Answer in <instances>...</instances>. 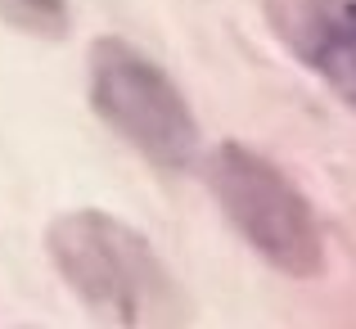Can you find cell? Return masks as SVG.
I'll list each match as a JSON object with an SVG mask.
<instances>
[{"label":"cell","instance_id":"obj_1","mask_svg":"<svg viewBox=\"0 0 356 329\" xmlns=\"http://www.w3.org/2000/svg\"><path fill=\"white\" fill-rule=\"evenodd\" d=\"M54 275L95 321L122 329H176L190 321V298L158 248L131 221L99 208L59 212L45 230Z\"/></svg>","mask_w":356,"mask_h":329},{"label":"cell","instance_id":"obj_2","mask_svg":"<svg viewBox=\"0 0 356 329\" xmlns=\"http://www.w3.org/2000/svg\"><path fill=\"white\" fill-rule=\"evenodd\" d=\"M203 185L230 230L266 262L270 271L293 280H312L325 271V225L312 199L270 163L266 154L226 140L199 158Z\"/></svg>","mask_w":356,"mask_h":329},{"label":"cell","instance_id":"obj_3","mask_svg":"<svg viewBox=\"0 0 356 329\" xmlns=\"http://www.w3.org/2000/svg\"><path fill=\"white\" fill-rule=\"evenodd\" d=\"M86 95L95 118L163 172H185L203 158V136L176 81L122 36H95L86 54Z\"/></svg>","mask_w":356,"mask_h":329},{"label":"cell","instance_id":"obj_4","mask_svg":"<svg viewBox=\"0 0 356 329\" xmlns=\"http://www.w3.org/2000/svg\"><path fill=\"white\" fill-rule=\"evenodd\" d=\"M275 41L356 109V0H261Z\"/></svg>","mask_w":356,"mask_h":329},{"label":"cell","instance_id":"obj_5","mask_svg":"<svg viewBox=\"0 0 356 329\" xmlns=\"http://www.w3.org/2000/svg\"><path fill=\"white\" fill-rule=\"evenodd\" d=\"M0 23L32 41H63L72 27L68 0H0Z\"/></svg>","mask_w":356,"mask_h":329}]
</instances>
